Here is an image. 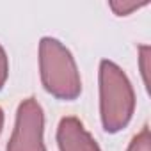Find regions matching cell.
<instances>
[{
	"instance_id": "obj_5",
	"label": "cell",
	"mask_w": 151,
	"mask_h": 151,
	"mask_svg": "<svg viewBox=\"0 0 151 151\" xmlns=\"http://www.w3.org/2000/svg\"><path fill=\"white\" fill-rule=\"evenodd\" d=\"M147 4H149L147 0H144V2H128V0H123V2H121V0H114V2H110L109 6H110V9L117 16H128L130 13L140 9V7H144Z\"/></svg>"
},
{
	"instance_id": "obj_1",
	"label": "cell",
	"mask_w": 151,
	"mask_h": 151,
	"mask_svg": "<svg viewBox=\"0 0 151 151\" xmlns=\"http://www.w3.org/2000/svg\"><path fill=\"white\" fill-rule=\"evenodd\" d=\"M135 110V93L126 73L112 60L100 62V116L107 133L128 126Z\"/></svg>"
},
{
	"instance_id": "obj_3",
	"label": "cell",
	"mask_w": 151,
	"mask_h": 151,
	"mask_svg": "<svg viewBox=\"0 0 151 151\" xmlns=\"http://www.w3.org/2000/svg\"><path fill=\"white\" fill-rule=\"evenodd\" d=\"M45 114L36 98H27L18 105L16 124L7 144V151H46L45 140Z\"/></svg>"
},
{
	"instance_id": "obj_4",
	"label": "cell",
	"mask_w": 151,
	"mask_h": 151,
	"mask_svg": "<svg viewBox=\"0 0 151 151\" xmlns=\"http://www.w3.org/2000/svg\"><path fill=\"white\" fill-rule=\"evenodd\" d=\"M57 146L59 151H101L82 121L73 116L60 119L57 126Z\"/></svg>"
},
{
	"instance_id": "obj_6",
	"label": "cell",
	"mask_w": 151,
	"mask_h": 151,
	"mask_svg": "<svg viewBox=\"0 0 151 151\" xmlns=\"http://www.w3.org/2000/svg\"><path fill=\"white\" fill-rule=\"evenodd\" d=\"M126 151H151V135H149L147 126H144L140 130V133H137L133 137V140L130 142Z\"/></svg>"
},
{
	"instance_id": "obj_2",
	"label": "cell",
	"mask_w": 151,
	"mask_h": 151,
	"mask_svg": "<svg viewBox=\"0 0 151 151\" xmlns=\"http://www.w3.org/2000/svg\"><path fill=\"white\" fill-rule=\"evenodd\" d=\"M39 71L46 93L57 100H77L82 93V80L71 52L55 37H43L39 43Z\"/></svg>"
},
{
	"instance_id": "obj_9",
	"label": "cell",
	"mask_w": 151,
	"mask_h": 151,
	"mask_svg": "<svg viewBox=\"0 0 151 151\" xmlns=\"http://www.w3.org/2000/svg\"><path fill=\"white\" fill-rule=\"evenodd\" d=\"M2 128H4V110L0 109V133H2Z\"/></svg>"
},
{
	"instance_id": "obj_7",
	"label": "cell",
	"mask_w": 151,
	"mask_h": 151,
	"mask_svg": "<svg viewBox=\"0 0 151 151\" xmlns=\"http://www.w3.org/2000/svg\"><path fill=\"white\" fill-rule=\"evenodd\" d=\"M7 75H9V60L4 46L0 45V89H2L7 82Z\"/></svg>"
},
{
	"instance_id": "obj_8",
	"label": "cell",
	"mask_w": 151,
	"mask_h": 151,
	"mask_svg": "<svg viewBox=\"0 0 151 151\" xmlns=\"http://www.w3.org/2000/svg\"><path fill=\"white\" fill-rule=\"evenodd\" d=\"M139 52H140V71H142V77H144V84H146V87H147V84H149V78H147V71H149V68H147V59H149L151 48H149L147 45H144V46L139 48Z\"/></svg>"
}]
</instances>
